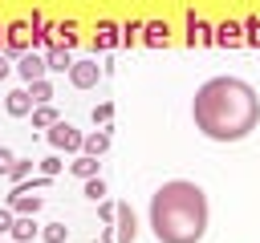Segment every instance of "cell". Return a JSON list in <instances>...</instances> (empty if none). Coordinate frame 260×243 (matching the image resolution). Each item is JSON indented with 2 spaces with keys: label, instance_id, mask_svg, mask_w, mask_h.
Here are the masks:
<instances>
[{
  "label": "cell",
  "instance_id": "8",
  "mask_svg": "<svg viewBox=\"0 0 260 243\" xmlns=\"http://www.w3.org/2000/svg\"><path fill=\"white\" fill-rule=\"evenodd\" d=\"M4 109H8L12 117H28V113H32V97H28V85H24V89H12V93L4 97Z\"/></svg>",
  "mask_w": 260,
  "mask_h": 243
},
{
  "label": "cell",
  "instance_id": "13",
  "mask_svg": "<svg viewBox=\"0 0 260 243\" xmlns=\"http://www.w3.org/2000/svg\"><path fill=\"white\" fill-rule=\"evenodd\" d=\"M4 40H8V49H12V53H16V49H24V45H28V24H24V20L8 24V36H4Z\"/></svg>",
  "mask_w": 260,
  "mask_h": 243
},
{
  "label": "cell",
  "instance_id": "3",
  "mask_svg": "<svg viewBox=\"0 0 260 243\" xmlns=\"http://www.w3.org/2000/svg\"><path fill=\"white\" fill-rule=\"evenodd\" d=\"M45 182H49L45 174H41L37 182H16V186H12V194H8V211H12V215H37V211L45 207V198H41V194H32V190H37V186H45Z\"/></svg>",
  "mask_w": 260,
  "mask_h": 243
},
{
  "label": "cell",
  "instance_id": "5",
  "mask_svg": "<svg viewBox=\"0 0 260 243\" xmlns=\"http://www.w3.org/2000/svg\"><path fill=\"white\" fill-rule=\"evenodd\" d=\"M69 81H73L77 89H93V85L102 81V65H98V61H73V65H69Z\"/></svg>",
  "mask_w": 260,
  "mask_h": 243
},
{
  "label": "cell",
  "instance_id": "9",
  "mask_svg": "<svg viewBox=\"0 0 260 243\" xmlns=\"http://www.w3.org/2000/svg\"><path fill=\"white\" fill-rule=\"evenodd\" d=\"M69 170H73L81 182H85V178H93V174H98V154H85V150H81V154L69 162Z\"/></svg>",
  "mask_w": 260,
  "mask_h": 243
},
{
  "label": "cell",
  "instance_id": "6",
  "mask_svg": "<svg viewBox=\"0 0 260 243\" xmlns=\"http://www.w3.org/2000/svg\"><path fill=\"white\" fill-rule=\"evenodd\" d=\"M12 69L24 77V85H28V81H41V77L49 73V65H45V57H41V53H20V61H16Z\"/></svg>",
  "mask_w": 260,
  "mask_h": 243
},
{
  "label": "cell",
  "instance_id": "19",
  "mask_svg": "<svg viewBox=\"0 0 260 243\" xmlns=\"http://www.w3.org/2000/svg\"><path fill=\"white\" fill-rule=\"evenodd\" d=\"M57 170H61V158H57V154H49V158H41V174H45V178H53Z\"/></svg>",
  "mask_w": 260,
  "mask_h": 243
},
{
  "label": "cell",
  "instance_id": "20",
  "mask_svg": "<svg viewBox=\"0 0 260 243\" xmlns=\"http://www.w3.org/2000/svg\"><path fill=\"white\" fill-rule=\"evenodd\" d=\"M110 117H114V105H110V101H102V105H93V122H102V126H106Z\"/></svg>",
  "mask_w": 260,
  "mask_h": 243
},
{
  "label": "cell",
  "instance_id": "7",
  "mask_svg": "<svg viewBox=\"0 0 260 243\" xmlns=\"http://www.w3.org/2000/svg\"><path fill=\"white\" fill-rule=\"evenodd\" d=\"M114 223H118V235H114V243H134V235H138V219H134V211H130L126 202L114 211Z\"/></svg>",
  "mask_w": 260,
  "mask_h": 243
},
{
  "label": "cell",
  "instance_id": "1",
  "mask_svg": "<svg viewBox=\"0 0 260 243\" xmlns=\"http://www.w3.org/2000/svg\"><path fill=\"white\" fill-rule=\"evenodd\" d=\"M191 122L207 142H244L260 126V93L244 77H207L191 97Z\"/></svg>",
  "mask_w": 260,
  "mask_h": 243
},
{
  "label": "cell",
  "instance_id": "10",
  "mask_svg": "<svg viewBox=\"0 0 260 243\" xmlns=\"http://www.w3.org/2000/svg\"><path fill=\"white\" fill-rule=\"evenodd\" d=\"M81 150H85V154H98V158H102V154L110 150V130H93V134H85Z\"/></svg>",
  "mask_w": 260,
  "mask_h": 243
},
{
  "label": "cell",
  "instance_id": "11",
  "mask_svg": "<svg viewBox=\"0 0 260 243\" xmlns=\"http://www.w3.org/2000/svg\"><path fill=\"white\" fill-rule=\"evenodd\" d=\"M8 235H12L16 243H28V239L37 235V223H32V215H16V219H12V231H8Z\"/></svg>",
  "mask_w": 260,
  "mask_h": 243
},
{
  "label": "cell",
  "instance_id": "16",
  "mask_svg": "<svg viewBox=\"0 0 260 243\" xmlns=\"http://www.w3.org/2000/svg\"><path fill=\"white\" fill-rule=\"evenodd\" d=\"M28 170H32V158H16V162L8 166V174H4V178L16 186V182H24V174H28Z\"/></svg>",
  "mask_w": 260,
  "mask_h": 243
},
{
  "label": "cell",
  "instance_id": "12",
  "mask_svg": "<svg viewBox=\"0 0 260 243\" xmlns=\"http://www.w3.org/2000/svg\"><path fill=\"white\" fill-rule=\"evenodd\" d=\"M28 97H32V109H37V105H49V101H53V85H49V77L28 81Z\"/></svg>",
  "mask_w": 260,
  "mask_h": 243
},
{
  "label": "cell",
  "instance_id": "22",
  "mask_svg": "<svg viewBox=\"0 0 260 243\" xmlns=\"http://www.w3.org/2000/svg\"><path fill=\"white\" fill-rule=\"evenodd\" d=\"M12 219H16V215H12L8 207H0V235H8V231H12Z\"/></svg>",
  "mask_w": 260,
  "mask_h": 243
},
{
  "label": "cell",
  "instance_id": "23",
  "mask_svg": "<svg viewBox=\"0 0 260 243\" xmlns=\"http://www.w3.org/2000/svg\"><path fill=\"white\" fill-rule=\"evenodd\" d=\"M8 69H12V61H8L4 53H0V77H8Z\"/></svg>",
  "mask_w": 260,
  "mask_h": 243
},
{
  "label": "cell",
  "instance_id": "17",
  "mask_svg": "<svg viewBox=\"0 0 260 243\" xmlns=\"http://www.w3.org/2000/svg\"><path fill=\"white\" fill-rule=\"evenodd\" d=\"M41 235H45V243H65V239H69V227H65V223H45Z\"/></svg>",
  "mask_w": 260,
  "mask_h": 243
},
{
  "label": "cell",
  "instance_id": "2",
  "mask_svg": "<svg viewBox=\"0 0 260 243\" xmlns=\"http://www.w3.org/2000/svg\"><path fill=\"white\" fill-rule=\"evenodd\" d=\"M207 194L191 178H171L150 194L146 223L158 243H199L207 235Z\"/></svg>",
  "mask_w": 260,
  "mask_h": 243
},
{
  "label": "cell",
  "instance_id": "21",
  "mask_svg": "<svg viewBox=\"0 0 260 243\" xmlns=\"http://www.w3.org/2000/svg\"><path fill=\"white\" fill-rule=\"evenodd\" d=\"M16 162V154L8 150V146H0V174H8V166Z\"/></svg>",
  "mask_w": 260,
  "mask_h": 243
},
{
  "label": "cell",
  "instance_id": "4",
  "mask_svg": "<svg viewBox=\"0 0 260 243\" xmlns=\"http://www.w3.org/2000/svg\"><path fill=\"white\" fill-rule=\"evenodd\" d=\"M81 142H85V134H81L77 126H69L65 117H57V122L49 126V146H53V150H65V154H81Z\"/></svg>",
  "mask_w": 260,
  "mask_h": 243
},
{
  "label": "cell",
  "instance_id": "15",
  "mask_svg": "<svg viewBox=\"0 0 260 243\" xmlns=\"http://www.w3.org/2000/svg\"><path fill=\"white\" fill-rule=\"evenodd\" d=\"M57 117H61V113H57L53 105H37V109H32V130H49Z\"/></svg>",
  "mask_w": 260,
  "mask_h": 243
},
{
  "label": "cell",
  "instance_id": "14",
  "mask_svg": "<svg viewBox=\"0 0 260 243\" xmlns=\"http://www.w3.org/2000/svg\"><path fill=\"white\" fill-rule=\"evenodd\" d=\"M45 65H49L53 73H69V65H73V57L65 53V45H57V49H53V53L45 57Z\"/></svg>",
  "mask_w": 260,
  "mask_h": 243
},
{
  "label": "cell",
  "instance_id": "18",
  "mask_svg": "<svg viewBox=\"0 0 260 243\" xmlns=\"http://www.w3.org/2000/svg\"><path fill=\"white\" fill-rule=\"evenodd\" d=\"M85 198H93V202H98V198H106V178H102V174L85 178Z\"/></svg>",
  "mask_w": 260,
  "mask_h": 243
}]
</instances>
